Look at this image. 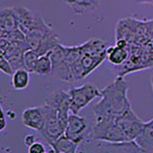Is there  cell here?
<instances>
[{
    "label": "cell",
    "instance_id": "obj_1",
    "mask_svg": "<svg viewBox=\"0 0 153 153\" xmlns=\"http://www.w3.org/2000/svg\"><path fill=\"white\" fill-rule=\"evenodd\" d=\"M128 84L123 76H117L100 90V100L93 106L96 120H116L132 108L127 97Z\"/></svg>",
    "mask_w": 153,
    "mask_h": 153
},
{
    "label": "cell",
    "instance_id": "obj_2",
    "mask_svg": "<svg viewBox=\"0 0 153 153\" xmlns=\"http://www.w3.org/2000/svg\"><path fill=\"white\" fill-rule=\"evenodd\" d=\"M90 136L94 141L98 142L122 143L128 141L117 122L110 119L96 120Z\"/></svg>",
    "mask_w": 153,
    "mask_h": 153
},
{
    "label": "cell",
    "instance_id": "obj_3",
    "mask_svg": "<svg viewBox=\"0 0 153 153\" xmlns=\"http://www.w3.org/2000/svg\"><path fill=\"white\" fill-rule=\"evenodd\" d=\"M70 96L71 113L79 114L80 110L92 102L96 98H100V90L92 83H86L79 87L71 88L68 91Z\"/></svg>",
    "mask_w": 153,
    "mask_h": 153
},
{
    "label": "cell",
    "instance_id": "obj_4",
    "mask_svg": "<svg viewBox=\"0 0 153 153\" xmlns=\"http://www.w3.org/2000/svg\"><path fill=\"white\" fill-rule=\"evenodd\" d=\"M42 106L44 110L45 122L43 128L40 130V134L44 138V140L49 143V146H51L60 136L63 135L65 129L60 124L57 118V113L54 108L46 103Z\"/></svg>",
    "mask_w": 153,
    "mask_h": 153
},
{
    "label": "cell",
    "instance_id": "obj_5",
    "mask_svg": "<svg viewBox=\"0 0 153 153\" xmlns=\"http://www.w3.org/2000/svg\"><path fill=\"white\" fill-rule=\"evenodd\" d=\"M13 10L17 19L18 29L25 33V36L33 29L41 28L47 25L44 19L37 12L32 11L23 6H16L13 7Z\"/></svg>",
    "mask_w": 153,
    "mask_h": 153
},
{
    "label": "cell",
    "instance_id": "obj_6",
    "mask_svg": "<svg viewBox=\"0 0 153 153\" xmlns=\"http://www.w3.org/2000/svg\"><path fill=\"white\" fill-rule=\"evenodd\" d=\"M45 103L54 108L57 113V118L64 129L70 115V96L63 90H56L53 92L45 100Z\"/></svg>",
    "mask_w": 153,
    "mask_h": 153
},
{
    "label": "cell",
    "instance_id": "obj_7",
    "mask_svg": "<svg viewBox=\"0 0 153 153\" xmlns=\"http://www.w3.org/2000/svg\"><path fill=\"white\" fill-rule=\"evenodd\" d=\"M116 122L124 133V135L126 136L128 141L135 140L136 137L142 131L143 124H145V123L133 111L132 108L128 109L126 113L119 117Z\"/></svg>",
    "mask_w": 153,
    "mask_h": 153
},
{
    "label": "cell",
    "instance_id": "obj_8",
    "mask_svg": "<svg viewBox=\"0 0 153 153\" xmlns=\"http://www.w3.org/2000/svg\"><path fill=\"white\" fill-rule=\"evenodd\" d=\"M50 56L53 65L52 74L63 81H67V82L73 81L71 74V67L65 60L61 43L57 45L55 49L50 51Z\"/></svg>",
    "mask_w": 153,
    "mask_h": 153
},
{
    "label": "cell",
    "instance_id": "obj_9",
    "mask_svg": "<svg viewBox=\"0 0 153 153\" xmlns=\"http://www.w3.org/2000/svg\"><path fill=\"white\" fill-rule=\"evenodd\" d=\"M86 129H87L86 120L83 117L79 116L78 114L71 113L67 122L64 135L70 140L80 143L85 137Z\"/></svg>",
    "mask_w": 153,
    "mask_h": 153
},
{
    "label": "cell",
    "instance_id": "obj_10",
    "mask_svg": "<svg viewBox=\"0 0 153 153\" xmlns=\"http://www.w3.org/2000/svg\"><path fill=\"white\" fill-rule=\"evenodd\" d=\"M21 121L26 127L40 132L45 122L43 106L41 105V106L29 107L25 109L22 113Z\"/></svg>",
    "mask_w": 153,
    "mask_h": 153
},
{
    "label": "cell",
    "instance_id": "obj_11",
    "mask_svg": "<svg viewBox=\"0 0 153 153\" xmlns=\"http://www.w3.org/2000/svg\"><path fill=\"white\" fill-rule=\"evenodd\" d=\"M100 153H145L135 141H126L122 143L102 142L98 146Z\"/></svg>",
    "mask_w": 153,
    "mask_h": 153
},
{
    "label": "cell",
    "instance_id": "obj_12",
    "mask_svg": "<svg viewBox=\"0 0 153 153\" xmlns=\"http://www.w3.org/2000/svg\"><path fill=\"white\" fill-rule=\"evenodd\" d=\"M134 141L145 153H153V119L145 123L142 131Z\"/></svg>",
    "mask_w": 153,
    "mask_h": 153
},
{
    "label": "cell",
    "instance_id": "obj_13",
    "mask_svg": "<svg viewBox=\"0 0 153 153\" xmlns=\"http://www.w3.org/2000/svg\"><path fill=\"white\" fill-rule=\"evenodd\" d=\"M129 48L130 43L127 45L109 46L106 50V59L114 66H120L123 64L129 57Z\"/></svg>",
    "mask_w": 153,
    "mask_h": 153
},
{
    "label": "cell",
    "instance_id": "obj_14",
    "mask_svg": "<svg viewBox=\"0 0 153 153\" xmlns=\"http://www.w3.org/2000/svg\"><path fill=\"white\" fill-rule=\"evenodd\" d=\"M108 47L109 46L107 44V42L102 39H100V38H91V39L79 45L82 56L83 55H90V56L106 55V50Z\"/></svg>",
    "mask_w": 153,
    "mask_h": 153
},
{
    "label": "cell",
    "instance_id": "obj_15",
    "mask_svg": "<svg viewBox=\"0 0 153 153\" xmlns=\"http://www.w3.org/2000/svg\"><path fill=\"white\" fill-rule=\"evenodd\" d=\"M0 29L3 32H10L18 29L17 19L13 7L0 9Z\"/></svg>",
    "mask_w": 153,
    "mask_h": 153
},
{
    "label": "cell",
    "instance_id": "obj_16",
    "mask_svg": "<svg viewBox=\"0 0 153 153\" xmlns=\"http://www.w3.org/2000/svg\"><path fill=\"white\" fill-rule=\"evenodd\" d=\"M71 10L76 14L95 11L100 6V0H66Z\"/></svg>",
    "mask_w": 153,
    "mask_h": 153
},
{
    "label": "cell",
    "instance_id": "obj_17",
    "mask_svg": "<svg viewBox=\"0 0 153 153\" xmlns=\"http://www.w3.org/2000/svg\"><path fill=\"white\" fill-rule=\"evenodd\" d=\"M80 143H76L67 138L64 134L50 146L54 153H76Z\"/></svg>",
    "mask_w": 153,
    "mask_h": 153
},
{
    "label": "cell",
    "instance_id": "obj_18",
    "mask_svg": "<svg viewBox=\"0 0 153 153\" xmlns=\"http://www.w3.org/2000/svg\"><path fill=\"white\" fill-rule=\"evenodd\" d=\"M105 59H106V55H100V56L83 55L81 56L80 63L82 65L85 78L97 69Z\"/></svg>",
    "mask_w": 153,
    "mask_h": 153
},
{
    "label": "cell",
    "instance_id": "obj_19",
    "mask_svg": "<svg viewBox=\"0 0 153 153\" xmlns=\"http://www.w3.org/2000/svg\"><path fill=\"white\" fill-rule=\"evenodd\" d=\"M51 29L52 28L49 25H46L41 28L33 29V30L29 32L26 35V42H27L29 48L32 50L36 51L43 39V36H44L45 33L48 31H50Z\"/></svg>",
    "mask_w": 153,
    "mask_h": 153
},
{
    "label": "cell",
    "instance_id": "obj_20",
    "mask_svg": "<svg viewBox=\"0 0 153 153\" xmlns=\"http://www.w3.org/2000/svg\"><path fill=\"white\" fill-rule=\"evenodd\" d=\"M30 83V73L25 69L21 68L14 71L12 75V86L16 90H24Z\"/></svg>",
    "mask_w": 153,
    "mask_h": 153
},
{
    "label": "cell",
    "instance_id": "obj_21",
    "mask_svg": "<svg viewBox=\"0 0 153 153\" xmlns=\"http://www.w3.org/2000/svg\"><path fill=\"white\" fill-rule=\"evenodd\" d=\"M52 60L50 56V52L45 55L39 56L36 65L35 74H37L39 76H46L52 74Z\"/></svg>",
    "mask_w": 153,
    "mask_h": 153
},
{
    "label": "cell",
    "instance_id": "obj_22",
    "mask_svg": "<svg viewBox=\"0 0 153 153\" xmlns=\"http://www.w3.org/2000/svg\"><path fill=\"white\" fill-rule=\"evenodd\" d=\"M62 49H63L65 60L68 63V65L71 67L76 61H78L82 56V53L80 51L79 45L78 46H63L62 45Z\"/></svg>",
    "mask_w": 153,
    "mask_h": 153
},
{
    "label": "cell",
    "instance_id": "obj_23",
    "mask_svg": "<svg viewBox=\"0 0 153 153\" xmlns=\"http://www.w3.org/2000/svg\"><path fill=\"white\" fill-rule=\"evenodd\" d=\"M39 55L35 50H28L24 53V68H25L29 73H35V69H36V65Z\"/></svg>",
    "mask_w": 153,
    "mask_h": 153
},
{
    "label": "cell",
    "instance_id": "obj_24",
    "mask_svg": "<svg viewBox=\"0 0 153 153\" xmlns=\"http://www.w3.org/2000/svg\"><path fill=\"white\" fill-rule=\"evenodd\" d=\"M3 37L7 38L10 42H18V41L26 40L25 33H22L19 29H16V30L10 31V32H4Z\"/></svg>",
    "mask_w": 153,
    "mask_h": 153
},
{
    "label": "cell",
    "instance_id": "obj_25",
    "mask_svg": "<svg viewBox=\"0 0 153 153\" xmlns=\"http://www.w3.org/2000/svg\"><path fill=\"white\" fill-rule=\"evenodd\" d=\"M0 71L3 72L6 75H13V71L12 69L11 65H10L8 59H6L5 55H0Z\"/></svg>",
    "mask_w": 153,
    "mask_h": 153
},
{
    "label": "cell",
    "instance_id": "obj_26",
    "mask_svg": "<svg viewBox=\"0 0 153 153\" xmlns=\"http://www.w3.org/2000/svg\"><path fill=\"white\" fill-rule=\"evenodd\" d=\"M46 149L43 143L36 142L30 147H28V153H45Z\"/></svg>",
    "mask_w": 153,
    "mask_h": 153
},
{
    "label": "cell",
    "instance_id": "obj_27",
    "mask_svg": "<svg viewBox=\"0 0 153 153\" xmlns=\"http://www.w3.org/2000/svg\"><path fill=\"white\" fill-rule=\"evenodd\" d=\"M24 145H25L27 147H30L32 145H33L36 141V136L33 134H28V135L25 136L24 138Z\"/></svg>",
    "mask_w": 153,
    "mask_h": 153
},
{
    "label": "cell",
    "instance_id": "obj_28",
    "mask_svg": "<svg viewBox=\"0 0 153 153\" xmlns=\"http://www.w3.org/2000/svg\"><path fill=\"white\" fill-rule=\"evenodd\" d=\"M10 45H11V42H10L7 38H5L3 36L0 38V48H1L4 52L8 49V48L10 47Z\"/></svg>",
    "mask_w": 153,
    "mask_h": 153
},
{
    "label": "cell",
    "instance_id": "obj_29",
    "mask_svg": "<svg viewBox=\"0 0 153 153\" xmlns=\"http://www.w3.org/2000/svg\"><path fill=\"white\" fill-rule=\"evenodd\" d=\"M7 126V122H6V118L4 119H0V132H2Z\"/></svg>",
    "mask_w": 153,
    "mask_h": 153
},
{
    "label": "cell",
    "instance_id": "obj_30",
    "mask_svg": "<svg viewBox=\"0 0 153 153\" xmlns=\"http://www.w3.org/2000/svg\"><path fill=\"white\" fill-rule=\"evenodd\" d=\"M134 1L140 4H153V0H134Z\"/></svg>",
    "mask_w": 153,
    "mask_h": 153
},
{
    "label": "cell",
    "instance_id": "obj_31",
    "mask_svg": "<svg viewBox=\"0 0 153 153\" xmlns=\"http://www.w3.org/2000/svg\"><path fill=\"white\" fill-rule=\"evenodd\" d=\"M4 118H5V112L3 110L2 105L0 104V119H4Z\"/></svg>",
    "mask_w": 153,
    "mask_h": 153
},
{
    "label": "cell",
    "instance_id": "obj_32",
    "mask_svg": "<svg viewBox=\"0 0 153 153\" xmlns=\"http://www.w3.org/2000/svg\"><path fill=\"white\" fill-rule=\"evenodd\" d=\"M150 81H151V87H152V91H153V74L151 75V79H150Z\"/></svg>",
    "mask_w": 153,
    "mask_h": 153
},
{
    "label": "cell",
    "instance_id": "obj_33",
    "mask_svg": "<svg viewBox=\"0 0 153 153\" xmlns=\"http://www.w3.org/2000/svg\"><path fill=\"white\" fill-rule=\"evenodd\" d=\"M45 153H47V152H45Z\"/></svg>",
    "mask_w": 153,
    "mask_h": 153
}]
</instances>
